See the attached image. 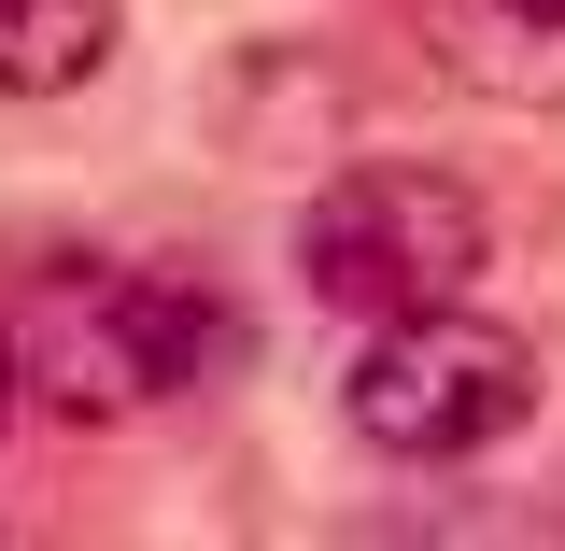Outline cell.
<instances>
[{
	"label": "cell",
	"mask_w": 565,
	"mask_h": 551,
	"mask_svg": "<svg viewBox=\"0 0 565 551\" xmlns=\"http://www.w3.org/2000/svg\"><path fill=\"white\" fill-rule=\"evenodd\" d=\"M340 411H353V438L396 453V467H467L494 438H523V411H537V340L494 326L481 297L396 311V326H367Z\"/></svg>",
	"instance_id": "obj_3"
},
{
	"label": "cell",
	"mask_w": 565,
	"mask_h": 551,
	"mask_svg": "<svg viewBox=\"0 0 565 551\" xmlns=\"http://www.w3.org/2000/svg\"><path fill=\"white\" fill-rule=\"evenodd\" d=\"M494 255V212L481 184L424 170V156H353L340 184H311L297 212V283L340 311V326H396V311H438L467 297Z\"/></svg>",
	"instance_id": "obj_2"
},
{
	"label": "cell",
	"mask_w": 565,
	"mask_h": 551,
	"mask_svg": "<svg viewBox=\"0 0 565 551\" xmlns=\"http://www.w3.org/2000/svg\"><path fill=\"white\" fill-rule=\"evenodd\" d=\"M226 353H241V326H226V297L184 283V269L57 255V269L14 297V382H29V411H57V424L170 411V396H199Z\"/></svg>",
	"instance_id": "obj_1"
},
{
	"label": "cell",
	"mask_w": 565,
	"mask_h": 551,
	"mask_svg": "<svg viewBox=\"0 0 565 551\" xmlns=\"http://www.w3.org/2000/svg\"><path fill=\"white\" fill-rule=\"evenodd\" d=\"M14 396H29V382H14V326H0V424H14Z\"/></svg>",
	"instance_id": "obj_5"
},
{
	"label": "cell",
	"mask_w": 565,
	"mask_h": 551,
	"mask_svg": "<svg viewBox=\"0 0 565 551\" xmlns=\"http://www.w3.org/2000/svg\"><path fill=\"white\" fill-rule=\"evenodd\" d=\"M114 57V0H0V99H71Z\"/></svg>",
	"instance_id": "obj_4"
},
{
	"label": "cell",
	"mask_w": 565,
	"mask_h": 551,
	"mask_svg": "<svg viewBox=\"0 0 565 551\" xmlns=\"http://www.w3.org/2000/svg\"><path fill=\"white\" fill-rule=\"evenodd\" d=\"M494 14H523V29H565V0H494Z\"/></svg>",
	"instance_id": "obj_6"
}]
</instances>
